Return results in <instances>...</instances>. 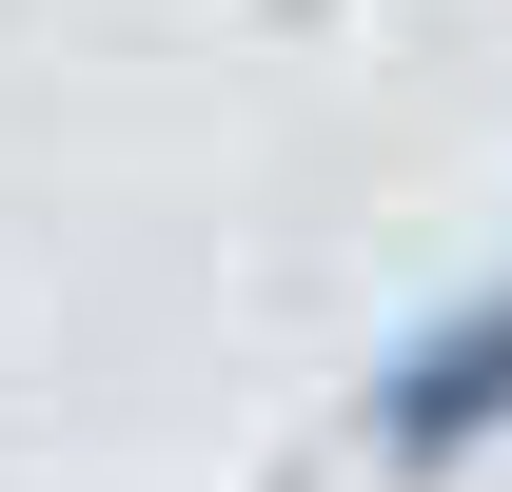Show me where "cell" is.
Instances as JSON below:
<instances>
[{
	"label": "cell",
	"mask_w": 512,
	"mask_h": 492,
	"mask_svg": "<svg viewBox=\"0 0 512 492\" xmlns=\"http://www.w3.org/2000/svg\"><path fill=\"white\" fill-rule=\"evenodd\" d=\"M493 433H512V276H473L453 315H414V335L375 355V394H355V453L434 492V473H473Z\"/></svg>",
	"instance_id": "1"
}]
</instances>
